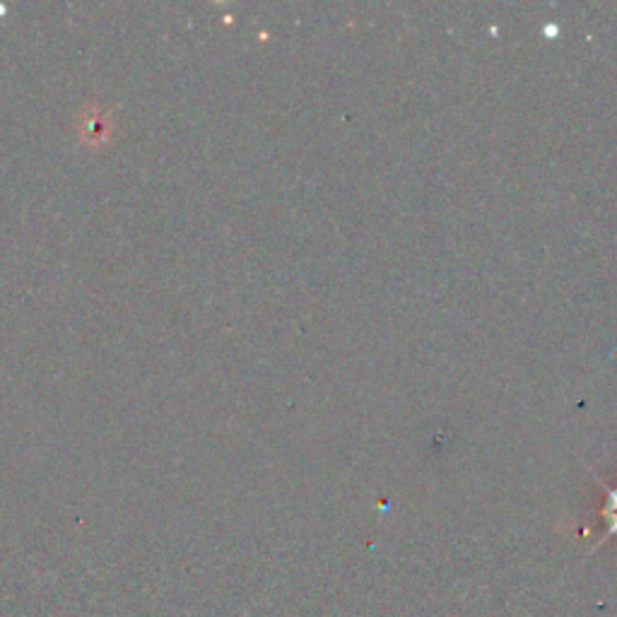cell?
Here are the masks:
<instances>
[{
  "instance_id": "1",
  "label": "cell",
  "mask_w": 617,
  "mask_h": 617,
  "mask_svg": "<svg viewBox=\"0 0 617 617\" xmlns=\"http://www.w3.org/2000/svg\"><path fill=\"white\" fill-rule=\"evenodd\" d=\"M603 519L608 526V536H617V487H608L605 490V504H603Z\"/></svg>"
}]
</instances>
